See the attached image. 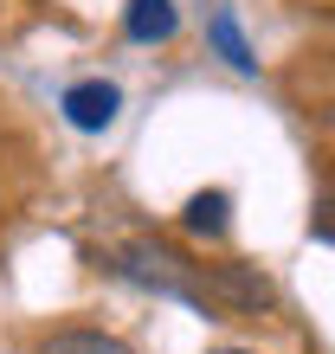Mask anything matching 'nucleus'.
<instances>
[{"label": "nucleus", "mask_w": 335, "mask_h": 354, "mask_svg": "<svg viewBox=\"0 0 335 354\" xmlns=\"http://www.w3.org/2000/svg\"><path fill=\"white\" fill-rule=\"evenodd\" d=\"M116 270L129 283H142V290H155V297H174V303H194L200 316L213 309V297H206V283H200V264H187L181 252H168V245H155V239H129L116 252Z\"/></svg>", "instance_id": "nucleus-1"}, {"label": "nucleus", "mask_w": 335, "mask_h": 354, "mask_svg": "<svg viewBox=\"0 0 335 354\" xmlns=\"http://www.w3.org/2000/svg\"><path fill=\"white\" fill-rule=\"evenodd\" d=\"M58 110H65V122L78 136H103L123 116V91L110 84V77H84V84H71L65 97H58Z\"/></svg>", "instance_id": "nucleus-2"}, {"label": "nucleus", "mask_w": 335, "mask_h": 354, "mask_svg": "<svg viewBox=\"0 0 335 354\" xmlns=\"http://www.w3.org/2000/svg\"><path fill=\"white\" fill-rule=\"evenodd\" d=\"M174 32H181L174 0H129L123 7V39H136V46H168Z\"/></svg>", "instance_id": "nucleus-3"}, {"label": "nucleus", "mask_w": 335, "mask_h": 354, "mask_svg": "<svg viewBox=\"0 0 335 354\" xmlns=\"http://www.w3.org/2000/svg\"><path fill=\"white\" fill-rule=\"evenodd\" d=\"M206 46H213L239 77L258 71V52H251V39H245V26H239V13H233V7H219L213 19H206Z\"/></svg>", "instance_id": "nucleus-4"}, {"label": "nucleus", "mask_w": 335, "mask_h": 354, "mask_svg": "<svg viewBox=\"0 0 335 354\" xmlns=\"http://www.w3.org/2000/svg\"><path fill=\"white\" fill-rule=\"evenodd\" d=\"M181 225L194 239H226V225H233V194H219V187L194 194V200H187V213H181Z\"/></svg>", "instance_id": "nucleus-5"}, {"label": "nucleus", "mask_w": 335, "mask_h": 354, "mask_svg": "<svg viewBox=\"0 0 335 354\" xmlns=\"http://www.w3.org/2000/svg\"><path fill=\"white\" fill-rule=\"evenodd\" d=\"M39 354H136V348L103 335V328H58V335L39 342Z\"/></svg>", "instance_id": "nucleus-6"}, {"label": "nucleus", "mask_w": 335, "mask_h": 354, "mask_svg": "<svg viewBox=\"0 0 335 354\" xmlns=\"http://www.w3.org/2000/svg\"><path fill=\"white\" fill-rule=\"evenodd\" d=\"M213 283H219L233 303H245V309H264V303H271V283H264V277H251V270H219Z\"/></svg>", "instance_id": "nucleus-7"}, {"label": "nucleus", "mask_w": 335, "mask_h": 354, "mask_svg": "<svg viewBox=\"0 0 335 354\" xmlns=\"http://www.w3.org/2000/svg\"><path fill=\"white\" fill-rule=\"evenodd\" d=\"M213 354H251V348H213Z\"/></svg>", "instance_id": "nucleus-8"}]
</instances>
